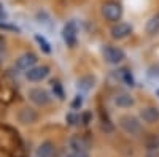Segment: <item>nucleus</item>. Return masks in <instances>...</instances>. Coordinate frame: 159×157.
<instances>
[{
	"label": "nucleus",
	"instance_id": "3",
	"mask_svg": "<svg viewBox=\"0 0 159 157\" xmlns=\"http://www.w3.org/2000/svg\"><path fill=\"white\" fill-rule=\"evenodd\" d=\"M102 57L110 65H119L126 60V52L115 45H105L102 48Z\"/></svg>",
	"mask_w": 159,
	"mask_h": 157
},
{
	"label": "nucleus",
	"instance_id": "14",
	"mask_svg": "<svg viewBox=\"0 0 159 157\" xmlns=\"http://www.w3.org/2000/svg\"><path fill=\"white\" fill-rule=\"evenodd\" d=\"M89 141L81 137V135H73L69 140V149H76V151H89Z\"/></svg>",
	"mask_w": 159,
	"mask_h": 157
},
{
	"label": "nucleus",
	"instance_id": "7",
	"mask_svg": "<svg viewBox=\"0 0 159 157\" xmlns=\"http://www.w3.org/2000/svg\"><path fill=\"white\" fill-rule=\"evenodd\" d=\"M62 38L69 48H75L78 41V25L75 21H69L62 29Z\"/></svg>",
	"mask_w": 159,
	"mask_h": 157
},
{
	"label": "nucleus",
	"instance_id": "22",
	"mask_svg": "<svg viewBox=\"0 0 159 157\" xmlns=\"http://www.w3.org/2000/svg\"><path fill=\"white\" fill-rule=\"evenodd\" d=\"M81 105H83V95L78 94V95L75 97V102L72 103V108H73V110H80V108H81Z\"/></svg>",
	"mask_w": 159,
	"mask_h": 157
},
{
	"label": "nucleus",
	"instance_id": "13",
	"mask_svg": "<svg viewBox=\"0 0 159 157\" xmlns=\"http://www.w3.org/2000/svg\"><path fill=\"white\" fill-rule=\"evenodd\" d=\"M94 86H96V76H92V75H84L81 78H78V81H76V89L81 94H86L89 90H92Z\"/></svg>",
	"mask_w": 159,
	"mask_h": 157
},
{
	"label": "nucleus",
	"instance_id": "4",
	"mask_svg": "<svg viewBox=\"0 0 159 157\" xmlns=\"http://www.w3.org/2000/svg\"><path fill=\"white\" fill-rule=\"evenodd\" d=\"M49 73H51V68L48 65H34L24 75H25V80L29 83H42L49 76Z\"/></svg>",
	"mask_w": 159,
	"mask_h": 157
},
{
	"label": "nucleus",
	"instance_id": "5",
	"mask_svg": "<svg viewBox=\"0 0 159 157\" xmlns=\"http://www.w3.org/2000/svg\"><path fill=\"white\" fill-rule=\"evenodd\" d=\"M27 97L34 105H37V107H48L49 102H51L49 92L45 90L43 87H30L27 90Z\"/></svg>",
	"mask_w": 159,
	"mask_h": 157
},
{
	"label": "nucleus",
	"instance_id": "23",
	"mask_svg": "<svg viewBox=\"0 0 159 157\" xmlns=\"http://www.w3.org/2000/svg\"><path fill=\"white\" fill-rule=\"evenodd\" d=\"M3 16H5V13H3V8L0 7V18H3Z\"/></svg>",
	"mask_w": 159,
	"mask_h": 157
},
{
	"label": "nucleus",
	"instance_id": "10",
	"mask_svg": "<svg viewBox=\"0 0 159 157\" xmlns=\"http://www.w3.org/2000/svg\"><path fill=\"white\" fill-rule=\"evenodd\" d=\"M139 117L140 121L148 124V125H153L156 122H159V108L157 107H153V105H148V107H143L139 113Z\"/></svg>",
	"mask_w": 159,
	"mask_h": 157
},
{
	"label": "nucleus",
	"instance_id": "11",
	"mask_svg": "<svg viewBox=\"0 0 159 157\" xmlns=\"http://www.w3.org/2000/svg\"><path fill=\"white\" fill-rule=\"evenodd\" d=\"M113 102H115L116 107L121 108V110H127L130 107H134V103H135L134 97H132V94H129V92H118L113 97Z\"/></svg>",
	"mask_w": 159,
	"mask_h": 157
},
{
	"label": "nucleus",
	"instance_id": "17",
	"mask_svg": "<svg viewBox=\"0 0 159 157\" xmlns=\"http://www.w3.org/2000/svg\"><path fill=\"white\" fill-rule=\"evenodd\" d=\"M51 89H52V94H54V97H57L59 100H64V89H62V84L54 80L51 81Z\"/></svg>",
	"mask_w": 159,
	"mask_h": 157
},
{
	"label": "nucleus",
	"instance_id": "2",
	"mask_svg": "<svg viewBox=\"0 0 159 157\" xmlns=\"http://www.w3.org/2000/svg\"><path fill=\"white\" fill-rule=\"evenodd\" d=\"M100 13H102L105 21H108L111 24L119 22L123 18V5L119 2H115V0H108V2H105L102 5Z\"/></svg>",
	"mask_w": 159,
	"mask_h": 157
},
{
	"label": "nucleus",
	"instance_id": "18",
	"mask_svg": "<svg viewBox=\"0 0 159 157\" xmlns=\"http://www.w3.org/2000/svg\"><path fill=\"white\" fill-rule=\"evenodd\" d=\"M65 121H67L69 125H78L80 121H81V117H80V114H76L75 111H72V113H69L67 116H65Z\"/></svg>",
	"mask_w": 159,
	"mask_h": 157
},
{
	"label": "nucleus",
	"instance_id": "15",
	"mask_svg": "<svg viewBox=\"0 0 159 157\" xmlns=\"http://www.w3.org/2000/svg\"><path fill=\"white\" fill-rule=\"evenodd\" d=\"M145 32L151 37L159 33V11L154 13V15L147 21V24H145Z\"/></svg>",
	"mask_w": 159,
	"mask_h": 157
},
{
	"label": "nucleus",
	"instance_id": "16",
	"mask_svg": "<svg viewBox=\"0 0 159 157\" xmlns=\"http://www.w3.org/2000/svg\"><path fill=\"white\" fill-rule=\"evenodd\" d=\"M119 75V80H121V83H124L126 86H134V81H132V75L127 68H123V70H119L118 72Z\"/></svg>",
	"mask_w": 159,
	"mask_h": 157
},
{
	"label": "nucleus",
	"instance_id": "1",
	"mask_svg": "<svg viewBox=\"0 0 159 157\" xmlns=\"http://www.w3.org/2000/svg\"><path fill=\"white\" fill-rule=\"evenodd\" d=\"M118 124L121 127V130L129 135V137H139L142 135V121L135 116H130V114H124L118 119Z\"/></svg>",
	"mask_w": 159,
	"mask_h": 157
},
{
	"label": "nucleus",
	"instance_id": "19",
	"mask_svg": "<svg viewBox=\"0 0 159 157\" xmlns=\"http://www.w3.org/2000/svg\"><path fill=\"white\" fill-rule=\"evenodd\" d=\"M65 157H89V151H76V149H69L65 152Z\"/></svg>",
	"mask_w": 159,
	"mask_h": 157
},
{
	"label": "nucleus",
	"instance_id": "6",
	"mask_svg": "<svg viewBox=\"0 0 159 157\" xmlns=\"http://www.w3.org/2000/svg\"><path fill=\"white\" fill-rule=\"evenodd\" d=\"M37 62H38V56L35 54V52H32V51H27V52L21 54L15 60V67H16V70L25 73L29 68H32L34 65H37Z\"/></svg>",
	"mask_w": 159,
	"mask_h": 157
},
{
	"label": "nucleus",
	"instance_id": "12",
	"mask_svg": "<svg viewBox=\"0 0 159 157\" xmlns=\"http://www.w3.org/2000/svg\"><path fill=\"white\" fill-rule=\"evenodd\" d=\"M54 154H56V145L49 140L42 141L35 149V157H54Z\"/></svg>",
	"mask_w": 159,
	"mask_h": 157
},
{
	"label": "nucleus",
	"instance_id": "21",
	"mask_svg": "<svg viewBox=\"0 0 159 157\" xmlns=\"http://www.w3.org/2000/svg\"><path fill=\"white\" fill-rule=\"evenodd\" d=\"M145 157H159L157 146H148L147 148V152H145Z\"/></svg>",
	"mask_w": 159,
	"mask_h": 157
},
{
	"label": "nucleus",
	"instance_id": "20",
	"mask_svg": "<svg viewBox=\"0 0 159 157\" xmlns=\"http://www.w3.org/2000/svg\"><path fill=\"white\" fill-rule=\"evenodd\" d=\"M35 40L38 41V45H40V48H42L45 52H46V54H48V52H51V48H49V43L45 40V38L42 37V35H35Z\"/></svg>",
	"mask_w": 159,
	"mask_h": 157
},
{
	"label": "nucleus",
	"instance_id": "24",
	"mask_svg": "<svg viewBox=\"0 0 159 157\" xmlns=\"http://www.w3.org/2000/svg\"><path fill=\"white\" fill-rule=\"evenodd\" d=\"M156 95H157V97H159V89H157V90H156Z\"/></svg>",
	"mask_w": 159,
	"mask_h": 157
},
{
	"label": "nucleus",
	"instance_id": "8",
	"mask_svg": "<svg viewBox=\"0 0 159 157\" xmlns=\"http://www.w3.org/2000/svg\"><path fill=\"white\" fill-rule=\"evenodd\" d=\"M16 117H18V121H19L22 125H32V124H35V122L38 121L40 114H38V111H37L35 108H32V107H22V108L18 111Z\"/></svg>",
	"mask_w": 159,
	"mask_h": 157
},
{
	"label": "nucleus",
	"instance_id": "9",
	"mask_svg": "<svg viewBox=\"0 0 159 157\" xmlns=\"http://www.w3.org/2000/svg\"><path fill=\"white\" fill-rule=\"evenodd\" d=\"M132 25L129 22H123V21H119V22H115L111 25V29H110V35L113 40H124V38H127L130 33H132Z\"/></svg>",
	"mask_w": 159,
	"mask_h": 157
}]
</instances>
